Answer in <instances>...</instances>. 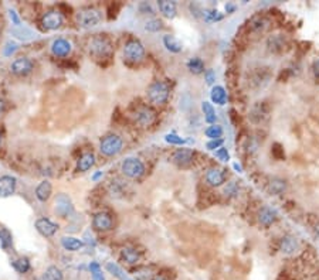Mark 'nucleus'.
Returning <instances> with one entry per match:
<instances>
[{"instance_id": "nucleus-1", "label": "nucleus", "mask_w": 319, "mask_h": 280, "mask_svg": "<svg viewBox=\"0 0 319 280\" xmlns=\"http://www.w3.org/2000/svg\"><path fill=\"white\" fill-rule=\"evenodd\" d=\"M146 95L152 105H156V106L165 105L170 96V85L166 81H159V80L153 81L148 86Z\"/></svg>"}, {"instance_id": "nucleus-2", "label": "nucleus", "mask_w": 319, "mask_h": 280, "mask_svg": "<svg viewBox=\"0 0 319 280\" xmlns=\"http://www.w3.org/2000/svg\"><path fill=\"white\" fill-rule=\"evenodd\" d=\"M88 51L95 60L109 58L112 56V42L107 36L98 34V36L91 38L90 46H88Z\"/></svg>"}, {"instance_id": "nucleus-3", "label": "nucleus", "mask_w": 319, "mask_h": 280, "mask_svg": "<svg viewBox=\"0 0 319 280\" xmlns=\"http://www.w3.org/2000/svg\"><path fill=\"white\" fill-rule=\"evenodd\" d=\"M102 22V12L97 8H84L77 13V24L81 28H93Z\"/></svg>"}, {"instance_id": "nucleus-4", "label": "nucleus", "mask_w": 319, "mask_h": 280, "mask_svg": "<svg viewBox=\"0 0 319 280\" xmlns=\"http://www.w3.org/2000/svg\"><path fill=\"white\" fill-rule=\"evenodd\" d=\"M146 57V50L139 40H129L124 46V60L131 64H139Z\"/></svg>"}, {"instance_id": "nucleus-5", "label": "nucleus", "mask_w": 319, "mask_h": 280, "mask_svg": "<svg viewBox=\"0 0 319 280\" xmlns=\"http://www.w3.org/2000/svg\"><path fill=\"white\" fill-rule=\"evenodd\" d=\"M124 148V140L118 134H108L105 138H102L100 143V152L104 156L114 157L119 154Z\"/></svg>"}, {"instance_id": "nucleus-6", "label": "nucleus", "mask_w": 319, "mask_h": 280, "mask_svg": "<svg viewBox=\"0 0 319 280\" xmlns=\"http://www.w3.org/2000/svg\"><path fill=\"white\" fill-rule=\"evenodd\" d=\"M121 172L128 178L136 180V178H141L145 174V164L138 157H128L121 164Z\"/></svg>"}, {"instance_id": "nucleus-7", "label": "nucleus", "mask_w": 319, "mask_h": 280, "mask_svg": "<svg viewBox=\"0 0 319 280\" xmlns=\"http://www.w3.org/2000/svg\"><path fill=\"white\" fill-rule=\"evenodd\" d=\"M227 177L228 176H227L226 168L218 167V166L210 167L204 174V180L210 187H221L227 182Z\"/></svg>"}, {"instance_id": "nucleus-8", "label": "nucleus", "mask_w": 319, "mask_h": 280, "mask_svg": "<svg viewBox=\"0 0 319 280\" xmlns=\"http://www.w3.org/2000/svg\"><path fill=\"white\" fill-rule=\"evenodd\" d=\"M194 157H196V153H194L192 148H177L173 152L172 154V162L177 166V167H182V168H186L189 166H192L194 163Z\"/></svg>"}, {"instance_id": "nucleus-9", "label": "nucleus", "mask_w": 319, "mask_h": 280, "mask_svg": "<svg viewBox=\"0 0 319 280\" xmlns=\"http://www.w3.org/2000/svg\"><path fill=\"white\" fill-rule=\"evenodd\" d=\"M134 120L141 128H149L156 120V114L152 108L141 106L134 112Z\"/></svg>"}, {"instance_id": "nucleus-10", "label": "nucleus", "mask_w": 319, "mask_h": 280, "mask_svg": "<svg viewBox=\"0 0 319 280\" xmlns=\"http://www.w3.org/2000/svg\"><path fill=\"white\" fill-rule=\"evenodd\" d=\"M54 206H56V208H54L56 214L60 215L61 218H68L70 215H73V212H74L73 201H71V198L68 197V194H64V192H61V194L57 196Z\"/></svg>"}, {"instance_id": "nucleus-11", "label": "nucleus", "mask_w": 319, "mask_h": 280, "mask_svg": "<svg viewBox=\"0 0 319 280\" xmlns=\"http://www.w3.org/2000/svg\"><path fill=\"white\" fill-rule=\"evenodd\" d=\"M257 220L260 222L261 226L264 228H269L271 225L277 222L278 220V212L275 208L269 206H261L260 211H258V215H257Z\"/></svg>"}, {"instance_id": "nucleus-12", "label": "nucleus", "mask_w": 319, "mask_h": 280, "mask_svg": "<svg viewBox=\"0 0 319 280\" xmlns=\"http://www.w3.org/2000/svg\"><path fill=\"white\" fill-rule=\"evenodd\" d=\"M112 226H114V220H112V216L108 212H98V214L94 215L93 228L95 231H111Z\"/></svg>"}, {"instance_id": "nucleus-13", "label": "nucleus", "mask_w": 319, "mask_h": 280, "mask_svg": "<svg viewBox=\"0 0 319 280\" xmlns=\"http://www.w3.org/2000/svg\"><path fill=\"white\" fill-rule=\"evenodd\" d=\"M12 72L15 75H19V76H25V75H29L34 70V64L29 60V58L22 57L17 58L13 61V64L10 66Z\"/></svg>"}, {"instance_id": "nucleus-14", "label": "nucleus", "mask_w": 319, "mask_h": 280, "mask_svg": "<svg viewBox=\"0 0 319 280\" xmlns=\"http://www.w3.org/2000/svg\"><path fill=\"white\" fill-rule=\"evenodd\" d=\"M269 18L264 14H257L251 17V20L248 22V33L251 34H261L264 33L269 27Z\"/></svg>"}, {"instance_id": "nucleus-15", "label": "nucleus", "mask_w": 319, "mask_h": 280, "mask_svg": "<svg viewBox=\"0 0 319 280\" xmlns=\"http://www.w3.org/2000/svg\"><path fill=\"white\" fill-rule=\"evenodd\" d=\"M42 24L46 30H50V32L51 30H57L63 26V16H61L60 12H56V10L49 12L42 17Z\"/></svg>"}, {"instance_id": "nucleus-16", "label": "nucleus", "mask_w": 319, "mask_h": 280, "mask_svg": "<svg viewBox=\"0 0 319 280\" xmlns=\"http://www.w3.org/2000/svg\"><path fill=\"white\" fill-rule=\"evenodd\" d=\"M267 50L272 54H279L286 48V38L282 34H271L267 38Z\"/></svg>"}, {"instance_id": "nucleus-17", "label": "nucleus", "mask_w": 319, "mask_h": 280, "mask_svg": "<svg viewBox=\"0 0 319 280\" xmlns=\"http://www.w3.org/2000/svg\"><path fill=\"white\" fill-rule=\"evenodd\" d=\"M36 230H37V232H39L40 235H43V236L50 238V236H53V235L57 232L59 225L53 222L49 218H39V220L36 221Z\"/></svg>"}, {"instance_id": "nucleus-18", "label": "nucleus", "mask_w": 319, "mask_h": 280, "mask_svg": "<svg viewBox=\"0 0 319 280\" xmlns=\"http://www.w3.org/2000/svg\"><path fill=\"white\" fill-rule=\"evenodd\" d=\"M279 250L284 255H294L299 250V242L292 235H285L279 240Z\"/></svg>"}, {"instance_id": "nucleus-19", "label": "nucleus", "mask_w": 319, "mask_h": 280, "mask_svg": "<svg viewBox=\"0 0 319 280\" xmlns=\"http://www.w3.org/2000/svg\"><path fill=\"white\" fill-rule=\"evenodd\" d=\"M17 180L13 176H2L0 177V197L8 198L15 194Z\"/></svg>"}, {"instance_id": "nucleus-20", "label": "nucleus", "mask_w": 319, "mask_h": 280, "mask_svg": "<svg viewBox=\"0 0 319 280\" xmlns=\"http://www.w3.org/2000/svg\"><path fill=\"white\" fill-rule=\"evenodd\" d=\"M288 188V182L281 177H272L267 182V192L269 196H282Z\"/></svg>"}, {"instance_id": "nucleus-21", "label": "nucleus", "mask_w": 319, "mask_h": 280, "mask_svg": "<svg viewBox=\"0 0 319 280\" xmlns=\"http://www.w3.org/2000/svg\"><path fill=\"white\" fill-rule=\"evenodd\" d=\"M71 50H73L71 42L68 40H64V38H57L51 44V52L56 57H67L68 54L71 52Z\"/></svg>"}, {"instance_id": "nucleus-22", "label": "nucleus", "mask_w": 319, "mask_h": 280, "mask_svg": "<svg viewBox=\"0 0 319 280\" xmlns=\"http://www.w3.org/2000/svg\"><path fill=\"white\" fill-rule=\"evenodd\" d=\"M268 116V108L265 102H257L254 104L250 110V119L252 124H261Z\"/></svg>"}, {"instance_id": "nucleus-23", "label": "nucleus", "mask_w": 319, "mask_h": 280, "mask_svg": "<svg viewBox=\"0 0 319 280\" xmlns=\"http://www.w3.org/2000/svg\"><path fill=\"white\" fill-rule=\"evenodd\" d=\"M121 259L128 264H136L141 260V254L136 248L125 246L121 249Z\"/></svg>"}, {"instance_id": "nucleus-24", "label": "nucleus", "mask_w": 319, "mask_h": 280, "mask_svg": "<svg viewBox=\"0 0 319 280\" xmlns=\"http://www.w3.org/2000/svg\"><path fill=\"white\" fill-rule=\"evenodd\" d=\"M158 8H159L160 13L166 17V18H175L177 14L176 2H170V0H159V2H158Z\"/></svg>"}, {"instance_id": "nucleus-25", "label": "nucleus", "mask_w": 319, "mask_h": 280, "mask_svg": "<svg viewBox=\"0 0 319 280\" xmlns=\"http://www.w3.org/2000/svg\"><path fill=\"white\" fill-rule=\"evenodd\" d=\"M210 99L213 104H216L218 106L226 105L228 95H227V91L224 90V86H221V85H214V86L211 88Z\"/></svg>"}, {"instance_id": "nucleus-26", "label": "nucleus", "mask_w": 319, "mask_h": 280, "mask_svg": "<svg viewBox=\"0 0 319 280\" xmlns=\"http://www.w3.org/2000/svg\"><path fill=\"white\" fill-rule=\"evenodd\" d=\"M95 164V156L94 153H84L83 156L78 158L77 162V172L80 173H87L88 170H91Z\"/></svg>"}, {"instance_id": "nucleus-27", "label": "nucleus", "mask_w": 319, "mask_h": 280, "mask_svg": "<svg viewBox=\"0 0 319 280\" xmlns=\"http://www.w3.org/2000/svg\"><path fill=\"white\" fill-rule=\"evenodd\" d=\"M61 245L68 252H77V250L83 249L85 244L83 239H78L76 236H63L61 238Z\"/></svg>"}, {"instance_id": "nucleus-28", "label": "nucleus", "mask_w": 319, "mask_h": 280, "mask_svg": "<svg viewBox=\"0 0 319 280\" xmlns=\"http://www.w3.org/2000/svg\"><path fill=\"white\" fill-rule=\"evenodd\" d=\"M51 192H53V186H51V182H49V180H44V182H42L37 186V188H36V197H37L39 201L46 202V201H49V198L51 197Z\"/></svg>"}, {"instance_id": "nucleus-29", "label": "nucleus", "mask_w": 319, "mask_h": 280, "mask_svg": "<svg viewBox=\"0 0 319 280\" xmlns=\"http://www.w3.org/2000/svg\"><path fill=\"white\" fill-rule=\"evenodd\" d=\"M265 70H267V68H258V70L254 72L251 81H250V84H251L254 88H260V86H264L265 84L268 82V80H269V76H271V75H269L268 71H265Z\"/></svg>"}, {"instance_id": "nucleus-30", "label": "nucleus", "mask_w": 319, "mask_h": 280, "mask_svg": "<svg viewBox=\"0 0 319 280\" xmlns=\"http://www.w3.org/2000/svg\"><path fill=\"white\" fill-rule=\"evenodd\" d=\"M163 46L166 47L168 51L170 52H173V54H179V52H182V50H183V46H182V42L177 40L175 36H172V34H166V36H163Z\"/></svg>"}, {"instance_id": "nucleus-31", "label": "nucleus", "mask_w": 319, "mask_h": 280, "mask_svg": "<svg viewBox=\"0 0 319 280\" xmlns=\"http://www.w3.org/2000/svg\"><path fill=\"white\" fill-rule=\"evenodd\" d=\"M186 66H187L189 72H192L194 75L204 74V71H206L204 61L200 57H192L186 62Z\"/></svg>"}, {"instance_id": "nucleus-32", "label": "nucleus", "mask_w": 319, "mask_h": 280, "mask_svg": "<svg viewBox=\"0 0 319 280\" xmlns=\"http://www.w3.org/2000/svg\"><path fill=\"white\" fill-rule=\"evenodd\" d=\"M42 280H64V273L59 266L51 264L43 272Z\"/></svg>"}, {"instance_id": "nucleus-33", "label": "nucleus", "mask_w": 319, "mask_h": 280, "mask_svg": "<svg viewBox=\"0 0 319 280\" xmlns=\"http://www.w3.org/2000/svg\"><path fill=\"white\" fill-rule=\"evenodd\" d=\"M202 112H203V116H204V120L207 122V124H216V119H217V115H216V109L213 106V104L210 102H207V100H204L202 102Z\"/></svg>"}, {"instance_id": "nucleus-34", "label": "nucleus", "mask_w": 319, "mask_h": 280, "mask_svg": "<svg viewBox=\"0 0 319 280\" xmlns=\"http://www.w3.org/2000/svg\"><path fill=\"white\" fill-rule=\"evenodd\" d=\"M105 269H107L108 273H111L114 278H117L118 280H132L125 272H124V269H122L119 264H114V262H108V264H105Z\"/></svg>"}, {"instance_id": "nucleus-35", "label": "nucleus", "mask_w": 319, "mask_h": 280, "mask_svg": "<svg viewBox=\"0 0 319 280\" xmlns=\"http://www.w3.org/2000/svg\"><path fill=\"white\" fill-rule=\"evenodd\" d=\"M203 20L206 22V23H217V22H221L224 16H223V13H220L218 10L216 8H204L203 10Z\"/></svg>"}, {"instance_id": "nucleus-36", "label": "nucleus", "mask_w": 319, "mask_h": 280, "mask_svg": "<svg viewBox=\"0 0 319 280\" xmlns=\"http://www.w3.org/2000/svg\"><path fill=\"white\" fill-rule=\"evenodd\" d=\"M223 128L217 124H210L206 130H204V134L209 138V140H217V139H221L223 138Z\"/></svg>"}, {"instance_id": "nucleus-37", "label": "nucleus", "mask_w": 319, "mask_h": 280, "mask_svg": "<svg viewBox=\"0 0 319 280\" xmlns=\"http://www.w3.org/2000/svg\"><path fill=\"white\" fill-rule=\"evenodd\" d=\"M12 266L15 268V270L20 274H25L30 270V260L27 258H19L15 262H12Z\"/></svg>"}, {"instance_id": "nucleus-38", "label": "nucleus", "mask_w": 319, "mask_h": 280, "mask_svg": "<svg viewBox=\"0 0 319 280\" xmlns=\"http://www.w3.org/2000/svg\"><path fill=\"white\" fill-rule=\"evenodd\" d=\"M162 28H163V23H162V20L156 18V17H152V18L145 22V30L149 32V33H159Z\"/></svg>"}, {"instance_id": "nucleus-39", "label": "nucleus", "mask_w": 319, "mask_h": 280, "mask_svg": "<svg viewBox=\"0 0 319 280\" xmlns=\"http://www.w3.org/2000/svg\"><path fill=\"white\" fill-rule=\"evenodd\" d=\"M12 34L17 37V38H20V40H30V38H34L36 37V34L32 32V30H29V28H26V27H16V28H13L12 30Z\"/></svg>"}, {"instance_id": "nucleus-40", "label": "nucleus", "mask_w": 319, "mask_h": 280, "mask_svg": "<svg viewBox=\"0 0 319 280\" xmlns=\"http://www.w3.org/2000/svg\"><path fill=\"white\" fill-rule=\"evenodd\" d=\"M223 194H224L227 198L238 197V194H240V184H238L237 182H227V186L224 187Z\"/></svg>"}, {"instance_id": "nucleus-41", "label": "nucleus", "mask_w": 319, "mask_h": 280, "mask_svg": "<svg viewBox=\"0 0 319 280\" xmlns=\"http://www.w3.org/2000/svg\"><path fill=\"white\" fill-rule=\"evenodd\" d=\"M12 244H13V236H12L10 231L6 230V228L0 230V246L6 250V249L12 246Z\"/></svg>"}, {"instance_id": "nucleus-42", "label": "nucleus", "mask_w": 319, "mask_h": 280, "mask_svg": "<svg viewBox=\"0 0 319 280\" xmlns=\"http://www.w3.org/2000/svg\"><path fill=\"white\" fill-rule=\"evenodd\" d=\"M124 190H125V186H124V182H119L118 178L115 180H111L109 182V191H111V194L112 196H119V194H124Z\"/></svg>"}, {"instance_id": "nucleus-43", "label": "nucleus", "mask_w": 319, "mask_h": 280, "mask_svg": "<svg viewBox=\"0 0 319 280\" xmlns=\"http://www.w3.org/2000/svg\"><path fill=\"white\" fill-rule=\"evenodd\" d=\"M90 270H91L93 280H105V278H104V273H102L101 266L97 264V262H91V264H90Z\"/></svg>"}, {"instance_id": "nucleus-44", "label": "nucleus", "mask_w": 319, "mask_h": 280, "mask_svg": "<svg viewBox=\"0 0 319 280\" xmlns=\"http://www.w3.org/2000/svg\"><path fill=\"white\" fill-rule=\"evenodd\" d=\"M165 140L168 142L169 144H175V146H183L186 143V139L177 136L176 133H168V134L165 136Z\"/></svg>"}, {"instance_id": "nucleus-45", "label": "nucleus", "mask_w": 319, "mask_h": 280, "mask_svg": "<svg viewBox=\"0 0 319 280\" xmlns=\"http://www.w3.org/2000/svg\"><path fill=\"white\" fill-rule=\"evenodd\" d=\"M214 154L217 157L218 160H221V162H228L230 160V153H228V150L226 148H217L216 152H214Z\"/></svg>"}, {"instance_id": "nucleus-46", "label": "nucleus", "mask_w": 319, "mask_h": 280, "mask_svg": "<svg viewBox=\"0 0 319 280\" xmlns=\"http://www.w3.org/2000/svg\"><path fill=\"white\" fill-rule=\"evenodd\" d=\"M204 81L207 85H214V82H216V72L210 68L204 71Z\"/></svg>"}, {"instance_id": "nucleus-47", "label": "nucleus", "mask_w": 319, "mask_h": 280, "mask_svg": "<svg viewBox=\"0 0 319 280\" xmlns=\"http://www.w3.org/2000/svg\"><path fill=\"white\" fill-rule=\"evenodd\" d=\"M223 146V139H217V140H209L206 143V148L207 150H211V152H216L217 148H220Z\"/></svg>"}, {"instance_id": "nucleus-48", "label": "nucleus", "mask_w": 319, "mask_h": 280, "mask_svg": "<svg viewBox=\"0 0 319 280\" xmlns=\"http://www.w3.org/2000/svg\"><path fill=\"white\" fill-rule=\"evenodd\" d=\"M189 8H190V12H192V14H194V17L203 16V10H204V8H200V4H197V3H190Z\"/></svg>"}, {"instance_id": "nucleus-49", "label": "nucleus", "mask_w": 319, "mask_h": 280, "mask_svg": "<svg viewBox=\"0 0 319 280\" xmlns=\"http://www.w3.org/2000/svg\"><path fill=\"white\" fill-rule=\"evenodd\" d=\"M16 50H17V44H15V42H8V44H6V47H5V56H6V57L12 56Z\"/></svg>"}, {"instance_id": "nucleus-50", "label": "nucleus", "mask_w": 319, "mask_h": 280, "mask_svg": "<svg viewBox=\"0 0 319 280\" xmlns=\"http://www.w3.org/2000/svg\"><path fill=\"white\" fill-rule=\"evenodd\" d=\"M9 16H10V18H12V22H13V24L16 26V27H20L22 26V23H20V18H19V16H17V13L15 12V10H9Z\"/></svg>"}, {"instance_id": "nucleus-51", "label": "nucleus", "mask_w": 319, "mask_h": 280, "mask_svg": "<svg viewBox=\"0 0 319 280\" xmlns=\"http://www.w3.org/2000/svg\"><path fill=\"white\" fill-rule=\"evenodd\" d=\"M139 8H141V12L142 13H148V14H153V8H151V4L149 3H141V6H139Z\"/></svg>"}, {"instance_id": "nucleus-52", "label": "nucleus", "mask_w": 319, "mask_h": 280, "mask_svg": "<svg viewBox=\"0 0 319 280\" xmlns=\"http://www.w3.org/2000/svg\"><path fill=\"white\" fill-rule=\"evenodd\" d=\"M312 74L315 76V80L319 81V60H315L312 64Z\"/></svg>"}, {"instance_id": "nucleus-53", "label": "nucleus", "mask_w": 319, "mask_h": 280, "mask_svg": "<svg viewBox=\"0 0 319 280\" xmlns=\"http://www.w3.org/2000/svg\"><path fill=\"white\" fill-rule=\"evenodd\" d=\"M235 10H237V4H235V3H233V2H227V4H226L227 14H233Z\"/></svg>"}, {"instance_id": "nucleus-54", "label": "nucleus", "mask_w": 319, "mask_h": 280, "mask_svg": "<svg viewBox=\"0 0 319 280\" xmlns=\"http://www.w3.org/2000/svg\"><path fill=\"white\" fill-rule=\"evenodd\" d=\"M102 177V172H98V173H95L93 176V180L94 182H97V180H98V178H101Z\"/></svg>"}, {"instance_id": "nucleus-55", "label": "nucleus", "mask_w": 319, "mask_h": 280, "mask_svg": "<svg viewBox=\"0 0 319 280\" xmlns=\"http://www.w3.org/2000/svg\"><path fill=\"white\" fill-rule=\"evenodd\" d=\"M313 232H315V235L319 238V221L315 224V226H313Z\"/></svg>"}, {"instance_id": "nucleus-56", "label": "nucleus", "mask_w": 319, "mask_h": 280, "mask_svg": "<svg viewBox=\"0 0 319 280\" xmlns=\"http://www.w3.org/2000/svg\"><path fill=\"white\" fill-rule=\"evenodd\" d=\"M233 167H234V168L237 170V172H238V173H241V172H243V167L238 164V163H234V164H233Z\"/></svg>"}, {"instance_id": "nucleus-57", "label": "nucleus", "mask_w": 319, "mask_h": 280, "mask_svg": "<svg viewBox=\"0 0 319 280\" xmlns=\"http://www.w3.org/2000/svg\"><path fill=\"white\" fill-rule=\"evenodd\" d=\"M3 110H5V102H3V100L0 99V114H2Z\"/></svg>"}, {"instance_id": "nucleus-58", "label": "nucleus", "mask_w": 319, "mask_h": 280, "mask_svg": "<svg viewBox=\"0 0 319 280\" xmlns=\"http://www.w3.org/2000/svg\"><path fill=\"white\" fill-rule=\"evenodd\" d=\"M152 280H165V279H163L162 276H155V278H153V279H152Z\"/></svg>"}, {"instance_id": "nucleus-59", "label": "nucleus", "mask_w": 319, "mask_h": 280, "mask_svg": "<svg viewBox=\"0 0 319 280\" xmlns=\"http://www.w3.org/2000/svg\"><path fill=\"white\" fill-rule=\"evenodd\" d=\"M0 146H2V134H0Z\"/></svg>"}]
</instances>
